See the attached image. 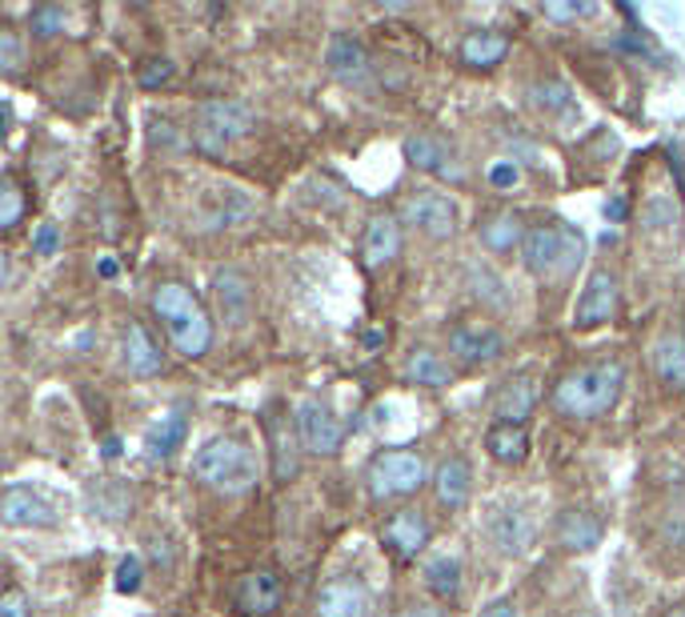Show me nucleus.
I'll list each match as a JSON object with an SVG mask.
<instances>
[{
	"label": "nucleus",
	"instance_id": "nucleus-1",
	"mask_svg": "<svg viewBox=\"0 0 685 617\" xmlns=\"http://www.w3.org/2000/svg\"><path fill=\"white\" fill-rule=\"evenodd\" d=\"M625 389V369L617 361H593V366H578L561 377L553 389V405L565 418H601L617 405Z\"/></svg>",
	"mask_w": 685,
	"mask_h": 617
},
{
	"label": "nucleus",
	"instance_id": "nucleus-2",
	"mask_svg": "<svg viewBox=\"0 0 685 617\" xmlns=\"http://www.w3.org/2000/svg\"><path fill=\"white\" fill-rule=\"evenodd\" d=\"M193 473L212 493L241 497L257 485V453L241 438H209L193 457Z\"/></svg>",
	"mask_w": 685,
	"mask_h": 617
},
{
	"label": "nucleus",
	"instance_id": "nucleus-3",
	"mask_svg": "<svg viewBox=\"0 0 685 617\" xmlns=\"http://www.w3.org/2000/svg\"><path fill=\"white\" fill-rule=\"evenodd\" d=\"M153 309H157V317L165 321V329H169L173 346H177L180 357H189L193 361V357L209 353L212 321L185 285H177V281L157 285V294H153Z\"/></svg>",
	"mask_w": 685,
	"mask_h": 617
},
{
	"label": "nucleus",
	"instance_id": "nucleus-4",
	"mask_svg": "<svg viewBox=\"0 0 685 617\" xmlns=\"http://www.w3.org/2000/svg\"><path fill=\"white\" fill-rule=\"evenodd\" d=\"M521 253H526L529 272H538V277H570L581 265L585 237L570 220H541V225H529Z\"/></svg>",
	"mask_w": 685,
	"mask_h": 617
},
{
	"label": "nucleus",
	"instance_id": "nucleus-5",
	"mask_svg": "<svg viewBox=\"0 0 685 617\" xmlns=\"http://www.w3.org/2000/svg\"><path fill=\"white\" fill-rule=\"evenodd\" d=\"M253 109L241 105V101H205L193 116V141H197L200 153L221 157L225 148H232L241 136L253 133Z\"/></svg>",
	"mask_w": 685,
	"mask_h": 617
},
{
	"label": "nucleus",
	"instance_id": "nucleus-6",
	"mask_svg": "<svg viewBox=\"0 0 685 617\" xmlns=\"http://www.w3.org/2000/svg\"><path fill=\"white\" fill-rule=\"evenodd\" d=\"M425 485V461L413 450L377 453L370 465V493L373 497H409Z\"/></svg>",
	"mask_w": 685,
	"mask_h": 617
},
{
	"label": "nucleus",
	"instance_id": "nucleus-7",
	"mask_svg": "<svg viewBox=\"0 0 685 617\" xmlns=\"http://www.w3.org/2000/svg\"><path fill=\"white\" fill-rule=\"evenodd\" d=\"M449 353L461 366H494L497 357L506 353V333L489 321H461L449 333Z\"/></svg>",
	"mask_w": 685,
	"mask_h": 617
},
{
	"label": "nucleus",
	"instance_id": "nucleus-8",
	"mask_svg": "<svg viewBox=\"0 0 685 617\" xmlns=\"http://www.w3.org/2000/svg\"><path fill=\"white\" fill-rule=\"evenodd\" d=\"M617 277L610 269H593L585 289H581L578 305H573V329H598V325L613 321L617 313Z\"/></svg>",
	"mask_w": 685,
	"mask_h": 617
},
{
	"label": "nucleus",
	"instance_id": "nucleus-9",
	"mask_svg": "<svg viewBox=\"0 0 685 617\" xmlns=\"http://www.w3.org/2000/svg\"><path fill=\"white\" fill-rule=\"evenodd\" d=\"M401 217L409 220L413 229H422L433 241H445L457 233V205L442 193H417L401 205Z\"/></svg>",
	"mask_w": 685,
	"mask_h": 617
},
{
	"label": "nucleus",
	"instance_id": "nucleus-10",
	"mask_svg": "<svg viewBox=\"0 0 685 617\" xmlns=\"http://www.w3.org/2000/svg\"><path fill=\"white\" fill-rule=\"evenodd\" d=\"M297 438L309 453H338L345 441V425L321 401H305L297 409Z\"/></svg>",
	"mask_w": 685,
	"mask_h": 617
},
{
	"label": "nucleus",
	"instance_id": "nucleus-11",
	"mask_svg": "<svg viewBox=\"0 0 685 617\" xmlns=\"http://www.w3.org/2000/svg\"><path fill=\"white\" fill-rule=\"evenodd\" d=\"M281 597H286V586H281V577L273 569H249L241 574L237 589H232V601L241 614H253V617H269L281 609Z\"/></svg>",
	"mask_w": 685,
	"mask_h": 617
},
{
	"label": "nucleus",
	"instance_id": "nucleus-12",
	"mask_svg": "<svg viewBox=\"0 0 685 617\" xmlns=\"http://www.w3.org/2000/svg\"><path fill=\"white\" fill-rule=\"evenodd\" d=\"M0 517H4V525L9 529H41V525H53L56 513L49 502H41L32 490H24V485H9L4 490V502H0Z\"/></svg>",
	"mask_w": 685,
	"mask_h": 617
},
{
	"label": "nucleus",
	"instance_id": "nucleus-13",
	"mask_svg": "<svg viewBox=\"0 0 685 617\" xmlns=\"http://www.w3.org/2000/svg\"><path fill=\"white\" fill-rule=\"evenodd\" d=\"M405 157H409L413 168H422V173H433V177H454L461 181V165L457 157L449 153V145H442L437 136H405Z\"/></svg>",
	"mask_w": 685,
	"mask_h": 617
},
{
	"label": "nucleus",
	"instance_id": "nucleus-14",
	"mask_svg": "<svg viewBox=\"0 0 685 617\" xmlns=\"http://www.w3.org/2000/svg\"><path fill=\"white\" fill-rule=\"evenodd\" d=\"M533 405H538V385H533V377L529 373L509 377L494 401V418H497V425H521Z\"/></svg>",
	"mask_w": 685,
	"mask_h": 617
},
{
	"label": "nucleus",
	"instance_id": "nucleus-15",
	"mask_svg": "<svg viewBox=\"0 0 685 617\" xmlns=\"http://www.w3.org/2000/svg\"><path fill=\"white\" fill-rule=\"evenodd\" d=\"M385 545H393L401 557H417L429 545V522L417 510H401L385 522Z\"/></svg>",
	"mask_w": 685,
	"mask_h": 617
},
{
	"label": "nucleus",
	"instance_id": "nucleus-16",
	"mask_svg": "<svg viewBox=\"0 0 685 617\" xmlns=\"http://www.w3.org/2000/svg\"><path fill=\"white\" fill-rule=\"evenodd\" d=\"M469 490H474V473H469V461L465 457H449L437 465L433 473V493L445 510H461L469 502Z\"/></svg>",
	"mask_w": 685,
	"mask_h": 617
},
{
	"label": "nucleus",
	"instance_id": "nucleus-17",
	"mask_svg": "<svg viewBox=\"0 0 685 617\" xmlns=\"http://www.w3.org/2000/svg\"><path fill=\"white\" fill-rule=\"evenodd\" d=\"M121 353H125V369L133 377L160 373V349H157V341L148 337V329L141 321H128L125 341H121Z\"/></svg>",
	"mask_w": 685,
	"mask_h": 617
},
{
	"label": "nucleus",
	"instance_id": "nucleus-18",
	"mask_svg": "<svg viewBox=\"0 0 685 617\" xmlns=\"http://www.w3.org/2000/svg\"><path fill=\"white\" fill-rule=\"evenodd\" d=\"M397 253H401V225L393 217H373L370 229H365V241H361L365 269H381V265H390Z\"/></svg>",
	"mask_w": 685,
	"mask_h": 617
},
{
	"label": "nucleus",
	"instance_id": "nucleus-19",
	"mask_svg": "<svg viewBox=\"0 0 685 617\" xmlns=\"http://www.w3.org/2000/svg\"><path fill=\"white\" fill-rule=\"evenodd\" d=\"M185 433H189V421H185V413H180V409L160 413V418L145 430L148 457H173V453L185 445Z\"/></svg>",
	"mask_w": 685,
	"mask_h": 617
},
{
	"label": "nucleus",
	"instance_id": "nucleus-20",
	"mask_svg": "<svg viewBox=\"0 0 685 617\" xmlns=\"http://www.w3.org/2000/svg\"><path fill=\"white\" fill-rule=\"evenodd\" d=\"M365 589L353 582H329L316 594V617H365Z\"/></svg>",
	"mask_w": 685,
	"mask_h": 617
},
{
	"label": "nucleus",
	"instance_id": "nucleus-21",
	"mask_svg": "<svg viewBox=\"0 0 685 617\" xmlns=\"http://www.w3.org/2000/svg\"><path fill=\"white\" fill-rule=\"evenodd\" d=\"M405 381L425 389H442L454 381V369H449V361L442 353H433V349H413L405 357Z\"/></svg>",
	"mask_w": 685,
	"mask_h": 617
},
{
	"label": "nucleus",
	"instance_id": "nucleus-22",
	"mask_svg": "<svg viewBox=\"0 0 685 617\" xmlns=\"http://www.w3.org/2000/svg\"><path fill=\"white\" fill-rule=\"evenodd\" d=\"M601 542V522L585 510H565L558 522V545L565 549H593Z\"/></svg>",
	"mask_w": 685,
	"mask_h": 617
},
{
	"label": "nucleus",
	"instance_id": "nucleus-23",
	"mask_svg": "<svg viewBox=\"0 0 685 617\" xmlns=\"http://www.w3.org/2000/svg\"><path fill=\"white\" fill-rule=\"evenodd\" d=\"M486 450L501 465H521L529 457V433L526 425H494L486 438Z\"/></svg>",
	"mask_w": 685,
	"mask_h": 617
},
{
	"label": "nucleus",
	"instance_id": "nucleus-24",
	"mask_svg": "<svg viewBox=\"0 0 685 617\" xmlns=\"http://www.w3.org/2000/svg\"><path fill=\"white\" fill-rule=\"evenodd\" d=\"M509 53V41L501 37V32H469L461 41V61L474 64V69H494V64H501V56Z\"/></svg>",
	"mask_w": 685,
	"mask_h": 617
},
{
	"label": "nucleus",
	"instance_id": "nucleus-25",
	"mask_svg": "<svg viewBox=\"0 0 685 617\" xmlns=\"http://www.w3.org/2000/svg\"><path fill=\"white\" fill-rule=\"evenodd\" d=\"M329 69L345 81H361L365 69H370V56H365V44L357 37H333L329 41Z\"/></svg>",
	"mask_w": 685,
	"mask_h": 617
},
{
	"label": "nucleus",
	"instance_id": "nucleus-26",
	"mask_svg": "<svg viewBox=\"0 0 685 617\" xmlns=\"http://www.w3.org/2000/svg\"><path fill=\"white\" fill-rule=\"evenodd\" d=\"M217 301H221V313L229 321H245L249 317V305H253V294H249V281L241 272H217Z\"/></svg>",
	"mask_w": 685,
	"mask_h": 617
},
{
	"label": "nucleus",
	"instance_id": "nucleus-27",
	"mask_svg": "<svg viewBox=\"0 0 685 617\" xmlns=\"http://www.w3.org/2000/svg\"><path fill=\"white\" fill-rule=\"evenodd\" d=\"M526 225H521V217L517 213H497V217H489L486 225H481V245L494 253H509L513 245H526Z\"/></svg>",
	"mask_w": 685,
	"mask_h": 617
},
{
	"label": "nucleus",
	"instance_id": "nucleus-28",
	"mask_svg": "<svg viewBox=\"0 0 685 617\" xmlns=\"http://www.w3.org/2000/svg\"><path fill=\"white\" fill-rule=\"evenodd\" d=\"M654 369L665 385H685V337L665 333L654 346Z\"/></svg>",
	"mask_w": 685,
	"mask_h": 617
},
{
	"label": "nucleus",
	"instance_id": "nucleus-29",
	"mask_svg": "<svg viewBox=\"0 0 685 617\" xmlns=\"http://www.w3.org/2000/svg\"><path fill=\"white\" fill-rule=\"evenodd\" d=\"M212 200H217L209 213L212 229H229V225H237V220H245L249 213H253V200L245 197L241 188H225V193H217Z\"/></svg>",
	"mask_w": 685,
	"mask_h": 617
},
{
	"label": "nucleus",
	"instance_id": "nucleus-30",
	"mask_svg": "<svg viewBox=\"0 0 685 617\" xmlns=\"http://www.w3.org/2000/svg\"><path fill=\"white\" fill-rule=\"evenodd\" d=\"M425 582L437 597H457L461 594V562L457 557H433L425 565Z\"/></svg>",
	"mask_w": 685,
	"mask_h": 617
},
{
	"label": "nucleus",
	"instance_id": "nucleus-31",
	"mask_svg": "<svg viewBox=\"0 0 685 617\" xmlns=\"http://www.w3.org/2000/svg\"><path fill=\"white\" fill-rule=\"evenodd\" d=\"M21 217H24V193L17 181L4 177V185H0V229H17Z\"/></svg>",
	"mask_w": 685,
	"mask_h": 617
},
{
	"label": "nucleus",
	"instance_id": "nucleus-32",
	"mask_svg": "<svg viewBox=\"0 0 685 617\" xmlns=\"http://www.w3.org/2000/svg\"><path fill=\"white\" fill-rule=\"evenodd\" d=\"M173 61H165V56H153V61H145L141 64V73H137V81L145 84V89H160V84H169L173 81Z\"/></svg>",
	"mask_w": 685,
	"mask_h": 617
},
{
	"label": "nucleus",
	"instance_id": "nucleus-33",
	"mask_svg": "<svg viewBox=\"0 0 685 617\" xmlns=\"http://www.w3.org/2000/svg\"><path fill=\"white\" fill-rule=\"evenodd\" d=\"M32 32H37V37H56V32H64V12L56 9V4L37 9L32 12Z\"/></svg>",
	"mask_w": 685,
	"mask_h": 617
},
{
	"label": "nucleus",
	"instance_id": "nucleus-34",
	"mask_svg": "<svg viewBox=\"0 0 685 617\" xmlns=\"http://www.w3.org/2000/svg\"><path fill=\"white\" fill-rule=\"evenodd\" d=\"M141 577H145V569H141V557H125V562L116 565V589H121V594H137Z\"/></svg>",
	"mask_w": 685,
	"mask_h": 617
},
{
	"label": "nucleus",
	"instance_id": "nucleus-35",
	"mask_svg": "<svg viewBox=\"0 0 685 617\" xmlns=\"http://www.w3.org/2000/svg\"><path fill=\"white\" fill-rule=\"evenodd\" d=\"M533 96H538V105L541 109H570V89H565V84H538V89H533Z\"/></svg>",
	"mask_w": 685,
	"mask_h": 617
},
{
	"label": "nucleus",
	"instance_id": "nucleus-36",
	"mask_svg": "<svg viewBox=\"0 0 685 617\" xmlns=\"http://www.w3.org/2000/svg\"><path fill=\"white\" fill-rule=\"evenodd\" d=\"M517 181H521V168H517L513 161H494V165H489V185L501 188V193H509Z\"/></svg>",
	"mask_w": 685,
	"mask_h": 617
},
{
	"label": "nucleus",
	"instance_id": "nucleus-37",
	"mask_svg": "<svg viewBox=\"0 0 685 617\" xmlns=\"http://www.w3.org/2000/svg\"><path fill=\"white\" fill-rule=\"evenodd\" d=\"M0 617H32V601L24 589H9L0 597Z\"/></svg>",
	"mask_w": 685,
	"mask_h": 617
},
{
	"label": "nucleus",
	"instance_id": "nucleus-38",
	"mask_svg": "<svg viewBox=\"0 0 685 617\" xmlns=\"http://www.w3.org/2000/svg\"><path fill=\"white\" fill-rule=\"evenodd\" d=\"M21 61H24V53H21L17 32H0V64H4L9 73H17V69H21Z\"/></svg>",
	"mask_w": 685,
	"mask_h": 617
},
{
	"label": "nucleus",
	"instance_id": "nucleus-39",
	"mask_svg": "<svg viewBox=\"0 0 685 617\" xmlns=\"http://www.w3.org/2000/svg\"><path fill=\"white\" fill-rule=\"evenodd\" d=\"M549 21H581V17H590L593 4H541Z\"/></svg>",
	"mask_w": 685,
	"mask_h": 617
},
{
	"label": "nucleus",
	"instance_id": "nucleus-40",
	"mask_svg": "<svg viewBox=\"0 0 685 617\" xmlns=\"http://www.w3.org/2000/svg\"><path fill=\"white\" fill-rule=\"evenodd\" d=\"M32 249L41 253V257H53L56 253V225H41L37 237H32Z\"/></svg>",
	"mask_w": 685,
	"mask_h": 617
},
{
	"label": "nucleus",
	"instance_id": "nucleus-41",
	"mask_svg": "<svg viewBox=\"0 0 685 617\" xmlns=\"http://www.w3.org/2000/svg\"><path fill=\"white\" fill-rule=\"evenodd\" d=\"M481 617H517V614H513V601L497 597V601H489V606L481 609Z\"/></svg>",
	"mask_w": 685,
	"mask_h": 617
},
{
	"label": "nucleus",
	"instance_id": "nucleus-42",
	"mask_svg": "<svg viewBox=\"0 0 685 617\" xmlns=\"http://www.w3.org/2000/svg\"><path fill=\"white\" fill-rule=\"evenodd\" d=\"M397 617H442V609H433V606H409V609H401Z\"/></svg>",
	"mask_w": 685,
	"mask_h": 617
},
{
	"label": "nucleus",
	"instance_id": "nucleus-43",
	"mask_svg": "<svg viewBox=\"0 0 685 617\" xmlns=\"http://www.w3.org/2000/svg\"><path fill=\"white\" fill-rule=\"evenodd\" d=\"M101 277H116V261H113V257H105V261H101Z\"/></svg>",
	"mask_w": 685,
	"mask_h": 617
},
{
	"label": "nucleus",
	"instance_id": "nucleus-44",
	"mask_svg": "<svg viewBox=\"0 0 685 617\" xmlns=\"http://www.w3.org/2000/svg\"><path fill=\"white\" fill-rule=\"evenodd\" d=\"M116 453H121V441L108 438V441H105V457H116Z\"/></svg>",
	"mask_w": 685,
	"mask_h": 617
},
{
	"label": "nucleus",
	"instance_id": "nucleus-45",
	"mask_svg": "<svg viewBox=\"0 0 685 617\" xmlns=\"http://www.w3.org/2000/svg\"><path fill=\"white\" fill-rule=\"evenodd\" d=\"M670 617H685V606H682V609H674V614H670Z\"/></svg>",
	"mask_w": 685,
	"mask_h": 617
}]
</instances>
